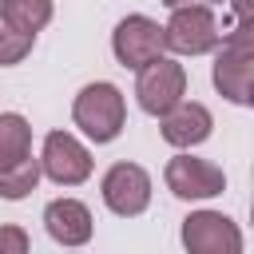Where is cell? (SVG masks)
<instances>
[{
	"label": "cell",
	"mask_w": 254,
	"mask_h": 254,
	"mask_svg": "<svg viewBox=\"0 0 254 254\" xmlns=\"http://www.w3.org/2000/svg\"><path fill=\"white\" fill-rule=\"evenodd\" d=\"M71 119H75V127H79L87 139L111 143V139L123 131V123H127L123 91H119L115 83H107V79L87 83V87L75 95V103H71Z\"/></svg>",
	"instance_id": "6da1fadb"
},
{
	"label": "cell",
	"mask_w": 254,
	"mask_h": 254,
	"mask_svg": "<svg viewBox=\"0 0 254 254\" xmlns=\"http://www.w3.org/2000/svg\"><path fill=\"white\" fill-rule=\"evenodd\" d=\"M135 95H139V107H143L147 115L163 119V115H167L171 107H179L183 95H187V67L175 64V60H167V56L151 60L147 67H139Z\"/></svg>",
	"instance_id": "7a4b0ae2"
},
{
	"label": "cell",
	"mask_w": 254,
	"mask_h": 254,
	"mask_svg": "<svg viewBox=\"0 0 254 254\" xmlns=\"http://www.w3.org/2000/svg\"><path fill=\"white\" fill-rule=\"evenodd\" d=\"M222 32L218 20L210 12V4H179L171 8L167 20V48H175L179 56H202L210 48H218Z\"/></svg>",
	"instance_id": "3957f363"
},
{
	"label": "cell",
	"mask_w": 254,
	"mask_h": 254,
	"mask_svg": "<svg viewBox=\"0 0 254 254\" xmlns=\"http://www.w3.org/2000/svg\"><path fill=\"white\" fill-rule=\"evenodd\" d=\"M163 48H167V28H159L151 16H127V20H119L115 32H111V52H115V60H119L123 67H131V71H139V67H147L151 60H159Z\"/></svg>",
	"instance_id": "277c9868"
},
{
	"label": "cell",
	"mask_w": 254,
	"mask_h": 254,
	"mask_svg": "<svg viewBox=\"0 0 254 254\" xmlns=\"http://www.w3.org/2000/svg\"><path fill=\"white\" fill-rule=\"evenodd\" d=\"M99 190H103V202H107L111 214L135 218V214H143L147 202H151V175H147L139 163H115V167H107Z\"/></svg>",
	"instance_id": "5b68a950"
},
{
	"label": "cell",
	"mask_w": 254,
	"mask_h": 254,
	"mask_svg": "<svg viewBox=\"0 0 254 254\" xmlns=\"http://www.w3.org/2000/svg\"><path fill=\"white\" fill-rule=\"evenodd\" d=\"M163 179H167V190H171L175 198H187V202H194V198H214V194L226 190L222 167H214L210 159H194V155H175V159L167 163Z\"/></svg>",
	"instance_id": "8992f818"
},
{
	"label": "cell",
	"mask_w": 254,
	"mask_h": 254,
	"mask_svg": "<svg viewBox=\"0 0 254 254\" xmlns=\"http://www.w3.org/2000/svg\"><path fill=\"white\" fill-rule=\"evenodd\" d=\"M183 246L190 254H238L242 230L218 210H194L183 218Z\"/></svg>",
	"instance_id": "52a82bcc"
},
{
	"label": "cell",
	"mask_w": 254,
	"mask_h": 254,
	"mask_svg": "<svg viewBox=\"0 0 254 254\" xmlns=\"http://www.w3.org/2000/svg\"><path fill=\"white\" fill-rule=\"evenodd\" d=\"M40 163H44V175L60 187H79L91 175V155L71 131H48Z\"/></svg>",
	"instance_id": "ba28073f"
},
{
	"label": "cell",
	"mask_w": 254,
	"mask_h": 254,
	"mask_svg": "<svg viewBox=\"0 0 254 254\" xmlns=\"http://www.w3.org/2000/svg\"><path fill=\"white\" fill-rule=\"evenodd\" d=\"M44 226L60 246H83L91 238V210L79 198H52L44 210Z\"/></svg>",
	"instance_id": "9c48e42d"
},
{
	"label": "cell",
	"mask_w": 254,
	"mask_h": 254,
	"mask_svg": "<svg viewBox=\"0 0 254 254\" xmlns=\"http://www.w3.org/2000/svg\"><path fill=\"white\" fill-rule=\"evenodd\" d=\"M159 127H163V139L171 143V147H198L206 135H210V127H214V119H210V111L202 107V103H179V107H171L163 119H159Z\"/></svg>",
	"instance_id": "30bf717a"
},
{
	"label": "cell",
	"mask_w": 254,
	"mask_h": 254,
	"mask_svg": "<svg viewBox=\"0 0 254 254\" xmlns=\"http://www.w3.org/2000/svg\"><path fill=\"white\" fill-rule=\"evenodd\" d=\"M214 87L222 99L230 103H250V87H254V56L234 52L222 44L218 60H214Z\"/></svg>",
	"instance_id": "8fae6325"
},
{
	"label": "cell",
	"mask_w": 254,
	"mask_h": 254,
	"mask_svg": "<svg viewBox=\"0 0 254 254\" xmlns=\"http://www.w3.org/2000/svg\"><path fill=\"white\" fill-rule=\"evenodd\" d=\"M40 175H44V163H40V159H32V155H24V159H16V163L0 167V198L16 202V198L32 194V190H36V183H40Z\"/></svg>",
	"instance_id": "7c38bea8"
},
{
	"label": "cell",
	"mask_w": 254,
	"mask_h": 254,
	"mask_svg": "<svg viewBox=\"0 0 254 254\" xmlns=\"http://www.w3.org/2000/svg\"><path fill=\"white\" fill-rule=\"evenodd\" d=\"M24 155H32V127H28L24 115L4 111V115H0V167L16 163V159H24Z\"/></svg>",
	"instance_id": "4fadbf2b"
},
{
	"label": "cell",
	"mask_w": 254,
	"mask_h": 254,
	"mask_svg": "<svg viewBox=\"0 0 254 254\" xmlns=\"http://www.w3.org/2000/svg\"><path fill=\"white\" fill-rule=\"evenodd\" d=\"M0 16L24 32H40L52 20V0H0Z\"/></svg>",
	"instance_id": "5bb4252c"
},
{
	"label": "cell",
	"mask_w": 254,
	"mask_h": 254,
	"mask_svg": "<svg viewBox=\"0 0 254 254\" xmlns=\"http://www.w3.org/2000/svg\"><path fill=\"white\" fill-rule=\"evenodd\" d=\"M32 44H36V32H24V28H16V24H8V20L0 16V64H4V67L20 64V60L32 52Z\"/></svg>",
	"instance_id": "9a60e30c"
},
{
	"label": "cell",
	"mask_w": 254,
	"mask_h": 254,
	"mask_svg": "<svg viewBox=\"0 0 254 254\" xmlns=\"http://www.w3.org/2000/svg\"><path fill=\"white\" fill-rule=\"evenodd\" d=\"M226 48L254 56V20H238V24L226 32Z\"/></svg>",
	"instance_id": "2e32d148"
},
{
	"label": "cell",
	"mask_w": 254,
	"mask_h": 254,
	"mask_svg": "<svg viewBox=\"0 0 254 254\" xmlns=\"http://www.w3.org/2000/svg\"><path fill=\"white\" fill-rule=\"evenodd\" d=\"M28 250V234L20 226H0V254H24Z\"/></svg>",
	"instance_id": "e0dca14e"
},
{
	"label": "cell",
	"mask_w": 254,
	"mask_h": 254,
	"mask_svg": "<svg viewBox=\"0 0 254 254\" xmlns=\"http://www.w3.org/2000/svg\"><path fill=\"white\" fill-rule=\"evenodd\" d=\"M230 8L238 20H254V0H230Z\"/></svg>",
	"instance_id": "ac0fdd59"
},
{
	"label": "cell",
	"mask_w": 254,
	"mask_h": 254,
	"mask_svg": "<svg viewBox=\"0 0 254 254\" xmlns=\"http://www.w3.org/2000/svg\"><path fill=\"white\" fill-rule=\"evenodd\" d=\"M159 4H167V8H179V4H222V0H159Z\"/></svg>",
	"instance_id": "d6986e66"
},
{
	"label": "cell",
	"mask_w": 254,
	"mask_h": 254,
	"mask_svg": "<svg viewBox=\"0 0 254 254\" xmlns=\"http://www.w3.org/2000/svg\"><path fill=\"white\" fill-rule=\"evenodd\" d=\"M250 222H254V202H250Z\"/></svg>",
	"instance_id": "ffe728a7"
},
{
	"label": "cell",
	"mask_w": 254,
	"mask_h": 254,
	"mask_svg": "<svg viewBox=\"0 0 254 254\" xmlns=\"http://www.w3.org/2000/svg\"><path fill=\"white\" fill-rule=\"evenodd\" d=\"M250 107H254V87H250Z\"/></svg>",
	"instance_id": "44dd1931"
}]
</instances>
